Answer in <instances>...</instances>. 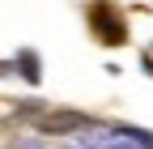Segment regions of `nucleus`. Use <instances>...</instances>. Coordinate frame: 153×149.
Listing matches in <instances>:
<instances>
[{
	"label": "nucleus",
	"instance_id": "obj_3",
	"mask_svg": "<svg viewBox=\"0 0 153 149\" xmlns=\"http://www.w3.org/2000/svg\"><path fill=\"white\" fill-rule=\"evenodd\" d=\"M22 72H26V81H38V77H43V68H38L34 51H22Z\"/></svg>",
	"mask_w": 153,
	"mask_h": 149
},
{
	"label": "nucleus",
	"instance_id": "obj_2",
	"mask_svg": "<svg viewBox=\"0 0 153 149\" xmlns=\"http://www.w3.org/2000/svg\"><path fill=\"white\" fill-rule=\"evenodd\" d=\"M89 119L81 115V111H47V115H38V132L43 136H68L76 132V128H85Z\"/></svg>",
	"mask_w": 153,
	"mask_h": 149
},
{
	"label": "nucleus",
	"instance_id": "obj_1",
	"mask_svg": "<svg viewBox=\"0 0 153 149\" xmlns=\"http://www.w3.org/2000/svg\"><path fill=\"white\" fill-rule=\"evenodd\" d=\"M89 26H94V34H98L102 43H111V47L128 39V26H123V17L115 13L111 4H102V0H98V4L89 9Z\"/></svg>",
	"mask_w": 153,
	"mask_h": 149
}]
</instances>
